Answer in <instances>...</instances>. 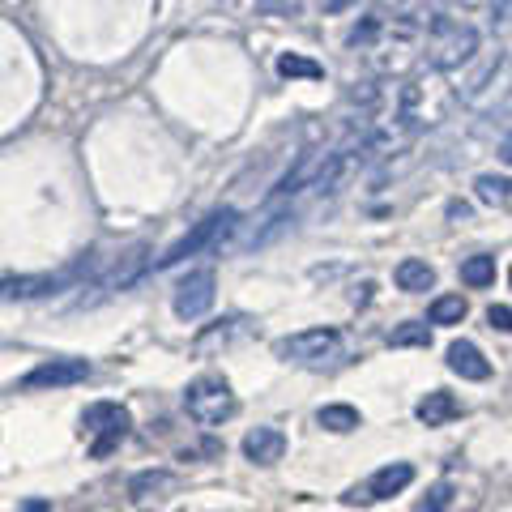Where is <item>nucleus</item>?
Masks as SVG:
<instances>
[{"label": "nucleus", "instance_id": "nucleus-1", "mask_svg": "<svg viewBox=\"0 0 512 512\" xmlns=\"http://www.w3.org/2000/svg\"><path fill=\"white\" fill-rule=\"evenodd\" d=\"M184 410H188V419H197L201 427H222L239 410V402L222 376H197L184 389Z\"/></svg>", "mask_w": 512, "mask_h": 512}, {"label": "nucleus", "instance_id": "nucleus-2", "mask_svg": "<svg viewBox=\"0 0 512 512\" xmlns=\"http://www.w3.org/2000/svg\"><path fill=\"white\" fill-rule=\"evenodd\" d=\"M474 52H478V30L457 18H444L427 39V64L440 73L461 69L466 60H474Z\"/></svg>", "mask_w": 512, "mask_h": 512}, {"label": "nucleus", "instance_id": "nucleus-3", "mask_svg": "<svg viewBox=\"0 0 512 512\" xmlns=\"http://www.w3.org/2000/svg\"><path fill=\"white\" fill-rule=\"evenodd\" d=\"M274 350H278V359L299 363V367H333V363H342V355H346L338 329H303V333L282 338Z\"/></svg>", "mask_w": 512, "mask_h": 512}, {"label": "nucleus", "instance_id": "nucleus-4", "mask_svg": "<svg viewBox=\"0 0 512 512\" xmlns=\"http://www.w3.org/2000/svg\"><path fill=\"white\" fill-rule=\"evenodd\" d=\"M128 427H133V419H128V410L120 402H94L82 410V431H90L94 444H90V457H111L120 448V440L128 436Z\"/></svg>", "mask_w": 512, "mask_h": 512}, {"label": "nucleus", "instance_id": "nucleus-5", "mask_svg": "<svg viewBox=\"0 0 512 512\" xmlns=\"http://www.w3.org/2000/svg\"><path fill=\"white\" fill-rule=\"evenodd\" d=\"M90 269H94L90 256H77L73 265L56 269V274L9 278V282H0V299H47V295H60V291H69V286H77V278H86Z\"/></svg>", "mask_w": 512, "mask_h": 512}, {"label": "nucleus", "instance_id": "nucleus-6", "mask_svg": "<svg viewBox=\"0 0 512 512\" xmlns=\"http://www.w3.org/2000/svg\"><path fill=\"white\" fill-rule=\"evenodd\" d=\"M235 222H239V214H235V210H214V214H205V218L197 222V227H192L184 239H175V244H171L163 256H158L154 265H158V269H171V265H180L184 256H197L201 248L218 244V235H222V231H231Z\"/></svg>", "mask_w": 512, "mask_h": 512}, {"label": "nucleus", "instance_id": "nucleus-7", "mask_svg": "<svg viewBox=\"0 0 512 512\" xmlns=\"http://www.w3.org/2000/svg\"><path fill=\"white\" fill-rule=\"evenodd\" d=\"M329 163V146H308L299 158H295V167L282 175V180L274 184V192H269V205H286L295 197V192H303V188H312L316 184V175H320V167Z\"/></svg>", "mask_w": 512, "mask_h": 512}, {"label": "nucleus", "instance_id": "nucleus-8", "mask_svg": "<svg viewBox=\"0 0 512 512\" xmlns=\"http://www.w3.org/2000/svg\"><path fill=\"white\" fill-rule=\"evenodd\" d=\"M214 269H197L188 274L180 286H175V316L180 320H197L214 308Z\"/></svg>", "mask_w": 512, "mask_h": 512}, {"label": "nucleus", "instance_id": "nucleus-9", "mask_svg": "<svg viewBox=\"0 0 512 512\" xmlns=\"http://www.w3.org/2000/svg\"><path fill=\"white\" fill-rule=\"evenodd\" d=\"M90 376L86 359H47L35 372L22 376V389H69V384H82Z\"/></svg>", "mask_w": 512, "mask_h": 512}, {"label": "nucleus", "instance_id": "nucleus-10", "mask_svg": "<svg viewBox=\"0 0 512 512\" xmlns=\"http://www.w3.org/2000/svg\"><path fill=\"white\" fill-rule=\"evenodd\" d=\"M410 483H414V466H410V461H393V466H384V470H376L372 478H367L363 491L359 487L350 491L346 504H359V500H393V495H402Z\"/></svg>", "mask_w": 512, "mask_h": 512}, {"label": "nucleus", "instance_id": "nucleus-11", "mask_svg": "<svg viewBox=\"0 0 512 512\" xmlns=\"http://www.w3.org/2000/svg\"><path fill=\"white\" fill-rule=\"evenodd\" d=\"M282 453H286V436L278 427H252L244 436V457L252 466H274V461H282Z\"/></svg>", "mask_w": 512, "mask_h": 512}, {"label": "nucleus", "instance_id": "nucleus-12", "mask_svg": "<svg viewBox=\"0 0 512 512\" xmlns=\"http://www.w3.org/2000/svg\"><path fill=\"white\" fill-rule=\"evenodd\" d=\"M146 244H137L133 252H128L124 256V261L116 265V269H111V274L99 282V286H94V291H99V295H94V303H99L103 295H116V291H124V286H133L137 282V274H141V269H146Z\"/></svg>", "mask_w": 512, "mask_h": 512}, {"label": "nucleus", "instance_id": "nucleus-13", "mask_svg": "<svg viewBox=\"0 0 512 512\" xmlns=\"http://www.w3.org/2000/svg\"><path fill=\"white\" fill-rule=\"evenodd\" d=\"M448 367H453L461 380H487L491 376V363L483 359V350H478L474 342H466V338L448 346Z\"/></svg>", "mask_w": 512, "mask_h": 512}, {"label": "nucleus", "instance_id": "nucleus-14", "mask_svg": "<svg viewBox=\"0 0 512 512\" xmlns=\"http://www.w3.org/2000/svg\"><path fill=\"white\" fill-rule=\"evenodd\" d=\"M414 414H419V423H427V427H440V423H448V419H457L461 414V402L453 393H444V389H431L419 406H414Z\"/></svg>", "mask_w": 512, "mask_h": 512}, {"label": "nucleus", "instance_id": "nucleus-15", "mask_svg": "<svg viewBox=\"0 0 512 512\" xmlns=\"http://www.w3.org/2000/svg\"><path fill=\"white\" fill-rule=\"evenodd\" d=\"M393 278H397V286H402V291L423 295V291H431V286H436V269H431L427 261H419V256H406V261L393 269Z\"/></svg>", "mask_w": 512, "mask_h": 512}, {"label": "nucleus", "instance_id": "nucleus-16", "mask_svg": "<svg viewBox=\"0 0 512 512\" xmlns=\"http://www.w3.org/2000/svg\"><path fill=\"white\" fill-rule=\"evenodd\" d=\"M402 22H406V26H427V30H436V26L444 22V0H406Z\"/></svg>", "mask_w": 512, "mask_h": 512}, {"label": "nucleus", "instance_id": "nucleus-17", "mask_svg": "<svg viewBox=\"0 0 512 512\" xmlns=\"http://www.w3.org/2000/svg\"><path fill=\"white\" fill-rule=\"evenodd\" d=\"M466 312H470V303L461 295H440V299H431L427 320H431V325H461Z\"/></svg>", "mask_w": 512, "mask_h": 512}, {"label": "nucleus", "instance_id": "nucleus-18", "mask_svg": "<svg viewBox=\"0 0 512 512\" xmlns=\"http://www.w3.org/2000/svg\"><path fill=\"white\" fill-rule=\"evenodd\" d=\"M278 73L282 77H308V82H320V77H325V64H316V60L299 56V52H282L278 56Z\"/></svg>", "mask_w": 512, "mask_h": 512}, {"label": "nucleus", "instance_id": "nucleus-19", "mask_svg": "<svg viewBox=\"0 0 512 512\" xmlns=\"http://www.w3.org/2000/svg\"><path fill=\"white\" fill-rule=\"evenodd\" d=\"M316 423L325 431H355L359 427V410L355 406H320Z\"/></svg>", "mask_w": 512, "mask_h": 512}, {"label": "nucleus", "instance_id": "nucleus-20", "mask_svg": "<svg viewBox=\"0 0 512 512\" xmlns=\"http://www.w3.org/2000/svg\"><path fill=\"white\" fill-rule=\"evenodd\" d=\"M461 282L466 286H491L495 282V256H470V261H461Z\"/></svg>", "mask_w": 512, "mask_h": 512}, {"label": "nucleus", "instance_id": "nucleus-21", "mask_svg": "<svg viewBox=\"0 0 512 512\" xmlns=\"http://www.w3.org/2000/svg\"><path fill=\"white\" fill-rule=\"evenodd\" d=\"M389 346L402 350V346H431V329L423 325V320H406V325H397L389 333Z\"/></svg>", "mask_w": 512, "mask_h": 512}, {"label": "nucleus", "instance_id": "nucleus-22", "mask_svg": "<svg viewBox=\"0 0 512 512\" xmlns=\"http://www.w3.org/2000/svg\"><path fill=\"white\" fill-rule=\"evenodd\" d=\"M453 495H457V487L444 478V483H436V487H431V491L423 495L419 504H414V512H444L448 504H453Z\"/></svg>", "mask_w": 512, "mask_h": 512}, {"label": "nucleus", "instance_id": "nucleus-23", "mask_svg": "<svg viewBox=\"0 0 512 512\" xmlns=\"http://www.w3.org/2000/svg\"><path fill=\"white\" fill-rule=\"evenodd\" d=\"M474 192L483 205H504V192H508V180H500V175H478L474 180Z\"/></svg>", "mask_w": 512, "mask_h": 512}, {"label": "nucleus", "instance_id": "nucleus-24", "mask_svg": "<svg viewBox=\"0 0 512 512\" xmlns=\"http://www.w3.org/2000/svg\"><path fill=\"white\" fill-rule=\"evenodd\" d=\"M500 64H504V56H500V52H495V56H487V64H483V69H478V73L470 77V82H466V90H461V94H466V99H478V90H483V86L491 82V77L500 73Z\"/></svg>", "mask_w": 512, "mask_h": 512}, {"label": "nucleus", "instance_id": "nucleus-25", "mask_svg": "<svg viewBox=\"0 0 512 512\" xmlns=\"http://www.w3.org/2000/svg\"><path fill=\"white\" fill-rule=\"evenodd\" d=\"M167 483H171V474H167V470H146V474H137L133 483H128V491H133L137 500H141V495H150V491L167 487Z\"/></svg>", "mask_w": 512, "mask_h": 512}, {"label": "nucleus", "instance_id": "nucleus-26", "mask_svg": "<svg viewBox=\"0 0 512 512\" xmlns=\"http://www.w3.org/2000/svg\"><path fill=\"white\" fill-rule=\"evenodd\" d=\"M256 9H261L265 18H295L303 9V0H256Z\"/></svg>", "mask_w": 512, "mask_h": 512}, {"label": "nucleus", "instance_id": "nucleus-27", "mask_svg": "<svg viewBox=\"0 0 512 512\" xmlns=\"http://www.w3.org/2000/svg\"><path fill=\"white\" fill-rule=\"evenodd\" d=\"M235 325H244V316H231V320H218V329H205L201 333V338H197V346H210V342H227L231 338V333H235Z\"/></svg>", "mask_w": 512, "mask_h": 512}, {"label": "nucleus", "instance_id": "nucleus-28", "mask_svg": "<svg viewBox=\"0 0 512 512\" xmlns=\"http://www.w3.org/2000/svg\"><path fill=\"white\" fill-rule=\"evenodd\" d=\"M487 325L512 333V308H508V303H491V308H487Z\"/></svg>", "mask_w": 512, "mask_h": 512}, {"label": "nucleus", "instance_id": "nucleus-29", "mask_svg": "<svg viewBox=\"0 0 512 512\" xmlns=\"http://www.w3.org/2000/svg\"><path fill=\"white\" fill-rule=\"evenodd\" d=\"M320 13H346V9H355L359 0H316Z\"/></svg>", "mask_w": 512, "mask_h": 512}, {"label": "nucleus", "instance_id": "nucleus-30", "mask_svg": "<svg viewBox=\"0 0 512 512\" xmlns=\"http://www.w3.org/2000/svg\"><path fill=\"white\" fill-rule=\"evenodd\" d=\"M500 158H504V163H508V167H512V133H508V137H504V141H500Z\"/></svg>", "mask_w": 512, "mask_h": 512}, {"label": "nucleus", "instance_id": "nucleus-31", "mask_svg": "<svg viewBox=\"0 0 512 512\" xmlns=\"http://www.w3.org/2000/svg\"><path fill=\"white\" fill-rule=\"evenodd\" d=\"M448 214H453V218H466V214H470V205H461V201H453V205H448Z\"/></svg>", "mask_w": 512, "mask_h": 512}, {"label": "nucleus", "instance_id": "nucleus-32", "mask_svg": "<svg viewBox=\"0 0 512 512\" xmlns=\"http://www.w3.org/2000/svg\"><path fill=\"white\" fill-rule=\"evenodd\" d=\"M26 512H47V504H43V500H30V504H26Z\"/></svg>", "mask_w": 512, "mask_h": 512}, {"label": "nucleus", "instance_id": "nucleus-33", "mask_svg": "<svg viewBox=\"0 0 512 512\" xmlns=\"http://www.w3.org/2000/svg\"><path fill=\"white\" fill-rule=\"evenodd\" d=\"M504 205H508V210H512V184H508V192H504Z\"/></svg>", "mask_w": 512, "mask_h": 512}, {"label": "nucleus", "instance_id": "nucleus-34", "mask_svg": "<svg viewBox=\"0 0 512 512\" xmlns=\"http://www.w3.org/2000/svg\"><path fill=\"white\" fill-rule=\"evenodd\" d=\"M508 282H512V269H508Z\"/></svg>", "mask_w": 512, "mask_h": 512}]
</instances>
